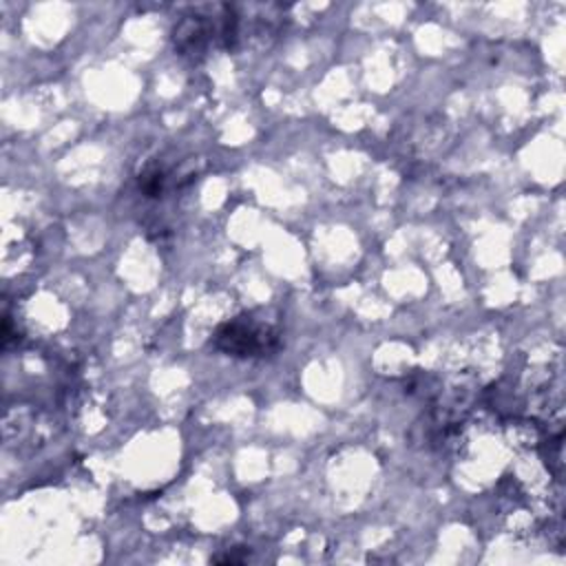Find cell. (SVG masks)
I'll return each instance as SVG.
<instances>
[{
    "label": "cell",
    "mask_w": 566,
    "mask_h": 566,
    "mask_svg": "<svg viewBox=\"0 0 566 566\" xmlns=\"http://www.w3.org/2000/svg\"><path fill=\"white\" fill-rule=\"evenodd\" d=\"M212 345L228 356L263 358L279 349V332L252 316H237L214 332Z\"/></svg>",
    "instance_id": "obj_1"
}]
</instances>
